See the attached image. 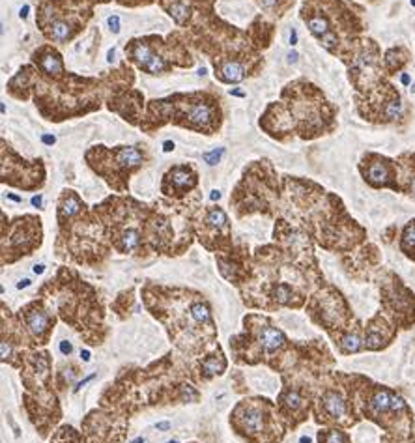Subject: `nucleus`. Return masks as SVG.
Listing matches in <instances>:
<instances>
[{
    "mask_svg": "<svg viewBox=\"0 0 415 443\" xmlns=\"http://www.w3.org/2000/svg\"><path fill=\"white\" fill-rule=\"evenodd\" d=\"M111 111L118 113L124 120H128L133 126H140L138 118H143L144 111V96L137 90L124 88V92H118L111 98Z\"/></svg>",
    "mask_w": 415,
    "mask_h": 443,
    "instance_id": "obj_18",
    "label": "nucleus"
},
{
    "mask_svg": "<svg viewBox=\"0 0 415 443\" xmlns=\"http://www.w3.org/2000/svg\"><path fill=\"white\" fill-rule=\"evenodd\" d=\"M60 350H62V354L64 355H69L71 354V345H69V342H62V345H60Z\"/></svg>",
    "mask_w": 415,
    "mask_h": 443,
    "instance_id": "obj_38",
    "label": "nucleus"
},
{
    "mask_svg": "<svg viewBox=\"0 0 415 443\" xmlns=\"http://www.w3.org/2000/svg\"><path fill=\"white\" fill-rule=\"evenodd\" d=\"M32 204H34V206H38V208L41 206V197H40V195H38V197L32 198Z\"/></svg>",
    "mask_w": 415,
    "mask_h": 443,
    "instance_id": "obj_44",
    "label": "nucleus"
},
{
    "mask_svg": "<svg viewBox=\"0 0 415 443\" xmlns=\"http://www.w3.org/2000/svg\"><path fill=\"white\" fill-rule=\"evenodd\" d=\"M19 15H21V19H26V15H29V6H23Z\"/></svg>",
    "mask_w": 415,
    "mask_h": 443,
    "instance_id": "obj_42",
    "label": "nucleus"
},
{
    "mask_svg": "<svg viewBox=\"0 0 415 443\" xmlns=\"http://www.w3.org/2000/svg\"><path fill=\"white\" fill-rule=\"evenodd\" d=\"M148 159L146 150L140 146H94L86 152V161L99 176H103L116 191L128 188L129 174L144 165Z\"/></svg>",
    "mask_w": 415,
    "mask_h": 443,
    "instance_id": "obj_5",
    "label": "nucleus"
},
{
    "mask_svg": "<svg viewBox=\"0 0 415 443\" xmlns=\"http://www.w3.org/2000/svg\"><path fill=\"white\" fill-rule=\"evenodd\" d=\"M11 232L2 240V255L4 262L10 253H15V258L21 255H30L36 247L41 245V221L38 217L25 215L15 219Z\"/></svg>",
    "mask_w": 415,
    "mask_h": 443,
    "instance_id": "obj_12",
    "label": "nucleus"
},
{
    "mask_svg": "<svg viewBox=\"0 0 415 443\" xmlns=\"http://www.w3.org/2000/svg\"><path fill=\"white\" fill-rule=\"evenodd\" d=\"M189 312H191V318H193L197 324H210V322H212V318H210V309H208V305L203 303V301H195V303H191Z\"/></svg>",
    "mask_w": 415,
    "mask_h": 443,
    "instance_id": "obj_32",
    "label": "nucleus"
},
{
    "mask_svg": "<svg viewBox=\"0 0 415 443\" xmlns=\"http://www.w3.org/2000/svg\"><path fill=\"white\" fill-rule=\"evenodd\" d=\"M396 331H399V327L384 312H378V315L372 316L371 320H369L367 327H363L365 350L378 352V350L387 348L395 340Z\"/></svg>",
    "mask_w": 415,
    "mask_h": 443,
    "instance_id": "obj_15",
    "label": "nucleus"
},
{
    "mask_svg": "<svg viewBox=\"0 0 415 443\" xmlns=\"http://www.w3.org/2000/svg\"><path fill=\"white\" fill-rule=\"evenodd\" d=\"M161 6L165 8L170 17L174 19V23L180 26V29H188V25L193 19V6L185 2V0H170V2H165L161 0Z\"/></svg>",
    "mask_w": 415,
    "mask_h": 443,
    "instance_id": "obj_26",
    "label": "nucleus"
},
{
    "mask_svg": "<svg viewBox=\"0 0 415 443\" xmlns=\"http://www.w3.org/2000/svg\"><path fill=\"white\" fill-rule=\"evenodd\" d=\"M281 402L285 404V408H288L290 412H297V409L303 408V397L297 391H287V393L282 394Z\"/></svg>",
    "mask_w": 415,
    "mask_h": 443,
    "instance_id": "obj_33",
    "label": "nucleus"
},
{
    "mask_svg": "<svg viewBox=\"0 0 415 443\" xmlns=\"http://www.w3.org/2000/svg\"><path fill=\"white\" fill-rule=\"evenodd\" d=\"M32 62H34L38 71L43 75L45 79L62 81L68 77L62 54H60L51 44H45L41 45V47H38V49L32 53Z\"/></svg>",
    "mask_w": 415,
    "mask_h": 443,
    "instance_id": "obj_17",
    "label": "nucleus"
},
{
    "mask_svg": "<svg viewBox=\"0 0 415 443\" xmlns=\"http://www.w3.org/2000/svg\"><path fill=\"white\" fill-rule=\"evenodd\" d=\"M107 23H109L111 30H113L114 34H118L120 32V19L118 17H116V15H111L109 19H107Z\"/></svg>",
    "mask_w": 415,
    "mask_h": 443,
    "instance_id": "obj_36",
    "label": "nucleus"
},
{
    "mask_svg": "<svg viewBox=\"0 0 415 443\" xmlns=\"http://www.w3.org/2000/svg\"><path fill=\"white\" fill-rule=\"evenodd\" d=\"M312 315L318 312L320 316H317L314 320L318 322L320 325H324L327 331L329 330H337L339 331H344L352 325H348L346 322L352 318V310L346 303V300L342 297V294L337 288L329 286L326 290H322L320 294L312 300ZM335 335V333H333Z\"/></svg>",
    "mask_w": 415,
    "mask_h": 443,
    "instance_id": "obj_10",
    "label": "nucleus"
},
{
    "mask_svg": "<svg viewBox=\"0 0 415 443\" xmlns=\"http://www.w3.org/2000/svg\"><path fill=\"white\" fill-rule=\"evenodd\" d=\"M337 346H339V352L344 355L359 354L361 350H365V340H363V327H361V322H356L354 327H348L344 331H339L335 333Z\"/></svg>",
    "mask_w": 415,
    "mask_h": 443,
    "instance_id": "obj_20",
    "label": "nucleus"
},
{
    "mask_svg": "<svg viewBox=\"0 0 415 443\" xmlns=\"http://www.w3.org/2000/svg\"><path fill=\"white\" fill-rule=\"evenodd\" d=\"M94 2H99V0H92V4H94Z\"/></svg>",
    "mask_w": 415,
    "mask_h": 443,
    "instance_id": "obj_55",
    "label": "nucleus"
},
{
    "mask_svg": "<svg viewBox=\"0 0 415 443\" xmlns=\"http://www.w3.org/2000/svg\"><path fill=\"white\" fill-rule=\"evenodd\" d=\"M381 307L384 315L389 316V320L401 327L410 330L415 325V294L401 281V277L395 273H386V281L380 285Z\"/></svg>",
    "mask_w": 415,
    "mask_h": 443,
    "instance_id": "obj_9",
    "label": "nucleus"
},
{
    "mask_svg": "<svg viewBox=\"0 0 415 443\" xmlns=\"http://www.w3.org/2000/svg\"><path fill=\"white\" fill-rule=\"evenodd\" d=\"M125 56L140 71L148 75H165L174 66H183V68L193 66V58L183 49L178 34L168 36L167 44L155 36L135 38L125 45Z\"/></svg>",
    "mask_w": 415,
    "mask_h": 443,
    "instance_id": "obj_4",
    "label": "nucleus"
},
{
    "mask_svg": "<svg viewBox=\"0 0 415 443\" xmlns=\"http://www.w3.org/2000/svg\"><path fill=\"white\" fill-rule=\"evenodd\" d=\"M210 197H212V200H219V197H221V193H219V191H212V195H210Z\"/></svg>",
    "mask_w": 415,
    "mask_h": 443,
    "instance_id": "obj_45",
    "label": "nucleus"
},
{
    "mask_svg": "<svg viewBox=\"0 0 415 443\" xmlns=\"http://www.w3.org/2000/svg\"><path fill=\"white\" fill-rule=\"evenodd\" d=\"M292 4L294 0H258V6L273 17H282Z\"/></svg>",
    "mask_w": 415,
    "mask_h": 443,
    "instance_id": "obj_30",
    "label": "nucleus"
},
{
    "mask_svg": "<svg viewBox=\"0 0 415 443\" xmlns=\"http://www.w3.org/2000/svg\"><path fill=\"white\" fill-rule=\"evenodd\" d=\"M114 56H116V49L109 51V62H114Z\"/></svg>",
    "mask_w": 415,
    "mask_h": 443,
    "instance_id": "obj_47",
    "label": "nucleus"
},
{
    "mask_svg": "<svg viewBox=\"0 0 415 443\" xmlns=\"http://www.w3.org/2000/svg\"><path fill=\"white\" fill-rule=\"evenodd\" d=\"M51 324H53V320H51V316L47 315V310L38 309L36 305L26 309V325H29V330L32 331L38 339L45 340L49 337Z\"/></svg>",
    "mask_w": 415,
    "mask_h": 443,
    "instance_id": "obj_23",
    "label": "nucleus"
},
{
    "mask_svg": "<svg viewBox=\"0 0 415 443\" xmlns=\"http://www.w3.org/2000/svg\"><path fill=\"white\" fill-rule=\"evenodd\" d=\"M402 84H410V75L408 73L402 75Z\"/></svg>",
    "mask_w": 415,
    "mask_h": 443,
    "instance_id": "obj_46",
    "label": "nucleus"
},
{
    "mask_svg": "<svg viewBox=\"0 0 415 443\" xmlns=\"http://www.w3.org/2000/svg\"><path fill=\"white\" fill-rule=\"evenodd\" d=\"M411 92H415V84H414V88H411Z\"/></svg>",
    "mask_w": 415,
    "mask_h": 443,
    "instance_id": "obj_56",
    "label": "nucleus"
},
{
    "mask_svg": "<svg viewBox=\"0 0 415 443\" xmlns=\"http://www.w3.org/2000/svg\"><path fill=\"white\" fill-rule=\"evenodd\" d=\"M43 270H45L43 264H38V266H34V273H36V275H40V273H43Z\"/></svg>",
    "mask_w": 415,
    "mask_h": 443,
    "instance_id": "obj_43",
    "label": "nucleus"
},
{
    "mask_svg": "<svg viewBox=\"0 0 415 443\" xmlns=\"http://www.w3.org/2000/svg\"><path fill=\"white\" fill-rule=\"evenodd\" d=\"M29 285H30V281H29V279H25V281H21L17 286H19V288H26V286H29Z\"/></svg>",
    "mask_w": 415,
    "mask_h": 443,
    "instance_id": "obj_49",
    "label": "nucleus"
},
{
    "mask_svg": "<svg viewBox=\"0 0 415 443\" xmlns=\"http://www.w3.org/2000/svg\"><path fill=\"white\" fill-rule=\"evenodd\" d=\"M396 165H399L401 193L415 197V153H402L401 158L396 159Z\"/></svg>",
    "mask_w": 415,
    "mask_h": 443,
    "instance_id": "obj_21",
    "label": "nucleus"
},
{
    "mask_svg": "<svg viewBox=\"0 0 415 443\" xmlns=\"http://www.w3.org/2000/svg\"><path fill=\"white\" fill-rule=\"evenodd\" d=\"M401 251L415 262V219L408 221L401 232Z\"/></svg>",
    "mask_w": 415,
    "mask_h": 443,
    "instance_id": "obj_28",
    "label": "nucleus"
},
{
    "mask_svg": "<svg viewBox=\"0 0 415 443\" xmlns=\"http://www.w3.org/2000/svg\"><path fill=\"white\" fill-rule=\"evenodd\" d=\"M81 357H83L84 361H88L90 360V354H88V352H86V350H84V352H81Z\"/></svg>",
    "mask_w": 415,
    "mask_h": 443,
    "instance_id": "obj_48",
    "label": "nucleus"
},
{
    "mask_svg": "<svg viewBox=\"0 0 415 443\" xmlns=\"http://www.w3.org/2000/svg\"><path fill=\"white\" fill-rule=\"evenodd\" d=\"M282 103L290 120L292 133L296 131L302 138H317L335 131L337 108L322 94V90L307 81L290 83L282 92Z\"/></svg>",
    "mask_w": 415,
    "mask_h": 443,
    "instance_id": "obj_2",
    "label": "nucleus"
},
{
    "mask_svg": "<svg viewBox=\"0 0 415 443\" xmlns=\"http://www.w3.org/2000/svg\"><path fill=\"white\" fill-rule=\"evenodd\" d=\"M359 173L371 188L391 189V191L401 193L396 159H389L387 156H381V153L376 152H367L361 158Z\"/></svg>",
    "mask_w": 415,
    "mask_h": 443,
    "instance_id": "obj_11",
    "label": "nucleus"
},
{
    "mask_svg": "<svg viewBox=\"0 0 415 443\" xmlns=\"http://www.w3.org/2000/svg\"><path fill=\"white\" fill-rule=\"evenodd\" d=\"M66 0H43L36 14L41 34L53 44H69L92 17V10L68 11Z\"/></svg>",
    "mask_w": 415,
    "mask_h": 443,
    "instance_id": "obj_7",
    "label": "nucleus"
},
{
    "mask_svg": "<svg viewBox=\"0 0 415 443\" xmlns=\"http://www.w3.org/2000/svg\"><path fill=\"white\" fill-rule=\"evenodd\" d=\"M290 44L292 45L297 44V32L294 29H292V32H290Z\"/></svg>",
    "mask_w": 415,
    "mask_h": 443,
    "instance_id": "obj_41",
    "label": "nucleus"
},
{
    "mask_svg": "<svg viewBox=\"0 0 415 443\" xmlns=\"http://www.w3.org/2000/svg\"><path fill=\"white\" fill-rule=\"evenodd\" d=\"M221 101L210 92H191V94H174L165 99H153L143 116L140 128L153 131L165 123L173 122L197 133L213 135L221 128Z\"/></svg>",
    "mask_w": 415,
    "mask_h": 443,
    "instance_id": "obj_1",
    "label": "nucleus"
},
{
    "mask_svg": "<svg viewBox=\"0 0 415 443\" xmlns=\"http://www.w3.org/2000/svg\"><path fill=\"white\" fill-rule=\"evenodd\" d=\"M299 443H311V439H309V438H305V436H303V438H302V439H299Z\"/></svg>",
    "mask_w": 415,
    "mask_h": 443,
    "instance_id": "obj_50",
    "label": "nucleus"
},
{
    "mask_svg": "<svg viewBox=\"0 0 415 443\" xmlns=\"http://www.w3.org/2000/svg\"><path fill=\"white\" fill-rule=\"evenodd\" d=\"M133 443H144V438H137Z\"/></svg>",
    "mask_w": 415,
    "mask_h": 443,
    "instance_id": "obj_52",
    "label": "nucleus"
},
{
    "mask_svg": "<svg viewBox=\"0 0 415 443\" xmlns=\"http://www.w3.org/2000/svg\"><path fill=\"white\" fill-rule=\"evenodd\" d=\"M41 143H43V144H49V146H53V144L56 143L55 135H43V137H41Z\"/></svg>",
    "mask_w": 415,
    "mask_h": 443,
    "instance_id": "obj_37",
    "label": "nucleus"
},
{
    "mask_svg": "<svg viewBox=\"0 0 415 443\" xmlns=\"http://www.w3.org/2000/svg\"><path fill=\"white\" fill-rule=\"evenodd\" d=\"M222 153H225V148H219V150H213V152H206L203 158L208 165H217L221 161Z\"/></svg>",
    "mask_w": 415,
    "mask_h": 443,
    "instance_id": "obj_35",
    "label": "nucleus"
},
{
    "mask_svg": "<svg viewBox=\"0 0 415 443\" xmlns=\"http://www.w3.org/2000/svg\"><path fill=\"white\" fill-rule=\"evenodd\" d=\"M158 429H168V424H167V423H161V424H158Z\"/></svg>",
    "mask_w": 415,
    "mask_h": 443,
    "instance_id": "obj_51",
    "label": "nucleus"
},
{
    "mask_svg": "<svg viewBox=\"0 0 415 443\" xmlns=\"http://www.w3.org/2000/svg\"><path fill=\"white\" fill-rule=\"evenodd\" d=\"M318 443H352L350 436L341 429H324L318 432Z\"/></svg>",
    "mask_w": 415,
    "mask_h": 443,
    "instance_id": "obj_31",
    "label": "nucleus"
},
{
    "mask_svg": "<svg viewBox=\"0 0 415 443\" xmlns=\"http://www.w3.org/2000/svg\"><path fill=\"white\" fill-rule=\"evenodd\" d=\"M163 150H165V152H173V150H174V143H173V141H167V143L163 144Z\"/></svg>",
    "mask_w": 415,
    "mask_h": 443,
    "instance_id": "obj_40",
    "label": "nucleus"
},
{
    "mask_svg": "<svg viewBox=\"0 0 415 443\" xmlns=\"http://www.w3.org/2000/svg\"><path fill=\"white\" fill-rule=\"evenodd\" d=\"M257 60H258V56H251L247 51L221 56V58L213 60L215 77H217V79L225 84L242 83L245 77L251 75V71L255 69L251 64H255Z\"/></svg>",
    "mask_w": 415,
    "mask_h": 443,
    "instance_id": "obj_14",
    "label": "nucleus"
},
{
    "mask_svg": "<svg viewBox=\"0 0 415 443\" xmlns=\"http://www.w3.org/2000/svg\"><path fill=\"white\" fill-rule=\"evenodd\" d=\"M384 56L380 54V47L371 38H359L357 44L342 60L348 68V79L356 90V94H367L376 84L386 79L384 69Z\"/></svg>",
    "mask_w": 415,
    "mask_h": 443,
    "instance_id": "obj_8",
    "label": "nucleus"
},
{
    "mask_svg": "<svg viewBox=\"0 0 415 443\" xmlns=\"http://www.w3.org/2000/svg\"><path fill=\"white\" fill-rule=\"evenodd\" d=\"M168 443H178V442H168Z\"/></svg>",
    "mask_w": 415,
    "mask_h": 443,
    "instance_id": "obj_57",
    "label": "nucleus"
},
{
    "mask_svg": "<svg viewBox=\"0 0 415 443\" xmlns=\"http://www.w3.org/2000/svg\"><path fill=\"white\" fill-rule=\"evenodd\" d=\"M204 228L213 232V236H230V227H228V217L219 206H210L204 212Z\"/></svg>",
    "mask_w": 415,
    "mask_h": 443,
    "instance_id": "obj_24",
    "label": "nucleus"
},
{
    "mask_svg": "<svg viewBox=\"0 0 415 443\" xmlns=\"http://www.w3.org/2000/svg\"><path fill=\"white\" fill-rule=\"evenodd\" d=\"M297 62V53L296 51H292V53H288V64H296Z\"/></svg>",
    "mask_w": 415,
    "mask_h": 443,
    "instance_id": "obj_39",
    "label": "nucleus"
},
{
    "mask_svg": "<svg viewBox=\"0 0 415 443\" xmlns=\"http://www.w3.org/2000/svg\"><path fill=\"white\" fill-rule=\"evenodd\" d=\"M237 424L243 432L257 434L264 429V414L258 408H240L236 409Z\"/></svg>",
    "mask_w": 415,
    "mask_h": 443,
    "instance_id": "obj_25",
    "label": "nucleus"
},
{
    "mask_svg": "<svg viewBox=\"0 0 415 443\" xmlns=\"http://www.w3.org/2000/svg\"><path fill=\"white\" fill-rule=\"evenodd\" d=\"M197 183L198 174L191 165H174L163 176L161 191L168 197L180 198L183 195H188L189 191H193L197 188Z\"/></svg>",
    "mask_w": 415,
    "mask_h": 443,
    "instance_id": "obj_16",
    "label": "nucleus"
},
{
    "mask_svg": "<svg viewBox=\"0 0 415 443\" xmlns=\"http://www.w3.org/2000/svg\"><path fill=\"white\" fill-rule=\"evenodd\" d=\"M222 369H225V361H222L221 355H219V357L212 355V357H208V360L203 363V370L208 376L219 375Z\"/></svg>",
    "mask_w": 415,
    "mask_h": 443,
    "instance_id": "obj_34",
    "label": "nucleus"
},
{
    "mask_svg": "<svg viewBox=\"0 0 415 443\" xmlns=\"http://www.w3.org/2000/svg\"><path fill=\"white\" fill-rule=\"evenodd\" d=\"M354 402L339 389H326L318 400V421L352 427L357 423Z\"/></svg>",
    "mask_w": 415,
    "mask_h": 443,
    "instance_id": "obj_13",
    "label": "nucleus"
},
{
    "mask_svg": "<svg viewBox=\"0 0 415 443\" xmlns=\"http://www.w3.org/2000/svg\"><path fill=\"white\" fill-rule=\"evenodd\" d=\"M363 385H352L350 394L357 397V408L363 417L380 424L381 429L399 438H408L414 432V415L401 394L386 385L374 384L361 376Z\"/></svg>",
    "mask_w": 415,
    "mask_h": 443,
    "instance_id": "obj_3",
    "label": "nucleus"
},
{
    "mask_svg": "<svg viewBox=\"0 0 415 443\" xmlns=\"http://www.w3.org/2000/svg\"><path fill=\"white\" fill-rule=\"evenodd\" d=\"M273 297H275L277 303H281V305L297 307L302 303V301H297L296 290H294L290 285H287V282H281V285H277L275 288H273Z\"/></svg>",
    "mask_w": 415,
    "mask_h": 443,
    "instance_id": "obj_29",
    "label": "nucleus"
},
{
    "mask_svg": "<svg viewBox=\"0 0 415 443\" xmlns=\"http://www.w3.org/2000/svg\"><path fill=\"white\" fill-rule=\"evenodd\" d=\"M411 443H415V423H414V442Z\"/></svg>",
    "mask_w": 415,
    "mask_h": 443,
    "instance_id": "obj_53",
    "label": "nucleus"
},
{
    "mask_svg": "<svg viewBox=\"0 0 415 443\" xmlns=\"http://www.w3.org/2000/svg\"><path fill=\"white\" fill-rule=\"evenodd\" d=\"M258 340H260V346H262L264 352H267V354H273L277 350H281L285 346V342H287L282 331L277 330V327H272V325H266L264 330H260Z\"/></svg>",
    "mask_w": 415,
    "mask_h": 443,
    "instance_id": "obj_27",
    "label": "nucleus"
},
{
    "mask_svg": "<svg viewBox=\"0 0 415 443\" xmlns=\"http://www.w3.org/2000/svg\"><path fill=\"white\" fill-rule=\"evenodd\" d=\"M357 114L361 118L378 126L402 123L408 118V105L395 84L384 79L367 94H356Z\"/></svg>",
    "mask_w": 415,
    "mask_h": 443,
    "instance_id": "obj_6",
    "label": "nucleus"
},
{
    "mask_svg": "<svg viewBox=\"0 0 415 443\" xmlns=\"http://www.w3.org/2000/svg\"><path fill=\"white\" fill-rule=\"evenodd\" d=\"M84 202L81 200L79 195L71 189H64L62 197L58 200V223L60 227H66L69 221H75L77 217L84 213Z\"/></svg>",
    "mask_w": 415,
    "mask_h": 443,
    "instance_id": "obj_19",
    "label": "nucleus"
},
{
    "mask_svg": "<svg viewBox=\"0 0 415 443\" xmlns=\"http://www.w3.org/2000/svg\"><path fill=\"white\" fill-rule=\"evenodd\" d=\"M410 58L411 54L410 51L406 49L404 45H395V47H391L384 53V69H386V75L391 77V75H396L399 71L406 68V66L410 64Z\"/></svg>",
    "mask_w": 415,
    "mask_h": 443,
    "instance_id": "obj_22",
    "label": "nucleus"
},
{
    "mask_svg": "<svg viewBox=\"0 0 415 443\" xmlns=\"http://www.w3.org/2000/svg\"><path fill=\"white\" fill-rule=\"evenodd\" d=\"M410 2H411V6H415V0H410Z\"/></svg>",
    "mask_w": 415,
    "mask_h": 443,
    "instance_id": "obj_54",
    "label": "nucleus"
}]
</instances>
